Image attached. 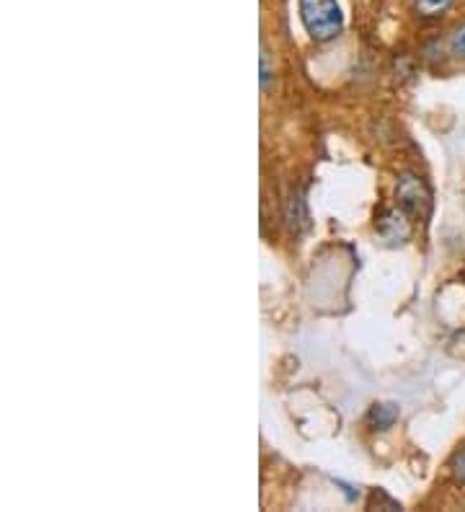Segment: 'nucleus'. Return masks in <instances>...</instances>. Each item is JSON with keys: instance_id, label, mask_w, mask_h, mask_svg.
I'll return each mask as SVG.
<instances>
[{"instance_id": "f03ea898", "label": "nucleus", "mask_w": 465, "mask_h": 512, "mask_svg": "<svg viewBox=\"0 0 465 512\" xmlns=\"http://www.w3.org/2000/svg\"><path fill=\"white\" fill-rule=\"evenodd\" d=\"M396 194H398V205H401L406 213L416 215V218H427L432 197H429V189L424 187V182L419 179V176L414 174L401 176Z\"/></svg>"}, {"instance_id": "0eeeda50", "label": "nucleus", "mask_w": 465, "mask_h": 512, "mask_svg": "<svg viewBox=\"0 0 465 512\" xmlns=\"http://www.w3.org/2000/svg\"><path fill=\"white\" fill-rule=\"evenodd\" d=\"M269 83H272V63H269L267 47H261V88L269 91Z\"/></svg>"}, {"instance_id": "7ed1b4c3", "label": "nucleus", "mask_w": 465, "mask_h": 512, "mask_svg": "<svg viewBox=\"0 0 465 512\" xmlns=\"http://www.w3.org/2000/svg\"><path fill=\"white\" fill-rule=\"evenodd\" d=\"M380 236L385 241H406L409 238V223L403 220V215L388 213L380 220Z\"/></svg>"}, {"instance_id": "423d86ee", "label": "nucleus", "mask_w": 465, "mask_h": 512, "mask_svg": "<svg viewBox=\"0 0 465 512\" xmlns=\"http://www.w3.org/2000/svg\"><path fill=\"white\" fill-rule=\"evenodd\" d=\"M450 52L455 57H460V60H465V21L450 34Z\"/></svg>"}, {"instance_id": "20e7f679", "label": "nucleus", "mask_w": 465, "mask_h": 512, "mask_svg": "<svg viewBox=\"0 0 465 512\" xmlns=\"http://www.w3.org/2000/svg\"><path fill=\"white\" fill-rule=\"evenodd\" d=\"M398 419V409L393 404H375L370 412V422L375 430H388Z\"/></svg>"}, {"instance_id": "39448f33", "label": "nucleus", "mask_w": 465, "mask_h": 512, "mask_svg": "<svg viewBox=\"0 0 465 512\" xmlns=\"http://www.w3.org/2000/svg\"><path fill=\"white\" fill-rule=\"evenodd\" d=\"M453 0H416V11L422 13L424 19H437L450 8Z\"/></svg>"}, {"instance_id": "f257e3e1", "label": "nucleus", "mask_w": 465, "mask_h": 512, "mask_svg": "<svg viewBox=\"0 0 465 512\" xmlns=\"http://www.w3.org/2000/svg\"><path fill=\"white\" fill-rule=\"evenodd\" d=\"M300 21L313 42H331L344 29V13L336 0H300Z\"/></svg>"}, {"instance_id": "6e6552de", "label": "nucleus", "mask_w": 465, "mask_h": 512, "mask_svg": "<svg viewBox=\"0 0 465 512\" xmlns=\"http://www.w3.org/2000/svg\"><path fill=\"white\" fill-rule=\"evenodd\" d=\"M453 474L460 484H465V448L458 450V456L453 461Z\"/></svg>"}]
</instances>
